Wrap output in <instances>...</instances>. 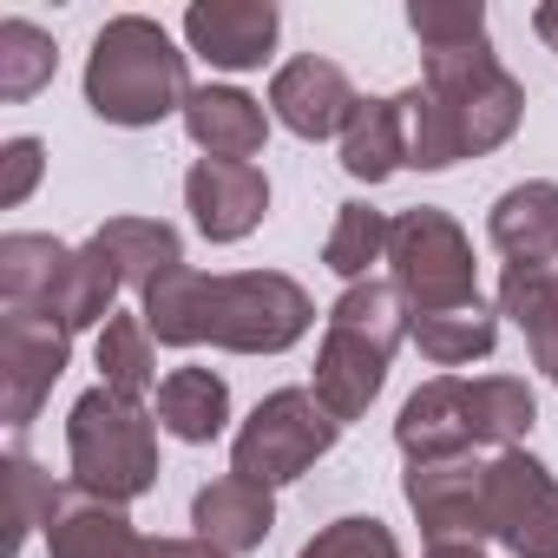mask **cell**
Masks as SVG:
<instances>
[{
  "label": "cell",
  "instance_id": "cell-20",
  "mask_svg": "<svg viewBox=\"0 0 558 558\" xmlns=\"http://www.w3.org/2000/svg\"><path fill=\"white\" fill-rule=\"evenodd\" d=\"M86 243L119 269V283L138 290V296L158 283V276H171V269L184 263V236H178L165 217H106Z\"/></svg>",
  "mask_w": 558,
  "mask_h": 558
},
{
  "label": "cell",
  "instance_id": "cell-33",
  "mask_svg": "<svg viewBox=\"0 0 558 558\" xmlns=\"http://www.w3.org/2000/svg\"><path fill=\"white\" fill-rule=\"evenodd\" d=\"M138 558H223V551L204 545V538H145Z\"/></svg>",
  "mask_w": 558,
  "mask_h": 558
},
{
  "label": "cell",
  "instance_id": "cell-34",
  "mask_svg": "<svg viewBox=\"0 0 558 558\" xmlns=\"http://www.w3.org/2000/svg\"><path fill=\"white\" fill-rule=\"evenodd\" d=\"M532 34L558 53V0H545V8H532Z\"/></svg>",
  "mask_w": 558,
  "mask_h": 558
},
{
  "label": "cell",
  "instance_id": "cell-12",
  "mask_svg": "<svg viewBox=\"0 0 558 558\" xmlns=\"http://www.w3.org/2000/svg\"><path fill=\"white\" fill-rule=\"evenodd\" d=\"M184 210H191L204 243H243L269 210V178H263V165L197 158L184 171Z\"/></svg>",
  "mask_w": 558,
  "mask_h": 558
},
{
  "label": "cell",
  "instance_id": "cell-6",
  "mask_svg": "<svg viewBox=\"0 0 558 558\" xmlns=\"http://www.w3.org/2000/svg\"><path fill=\"white\" fill-rule=\"evenodd\" d=\"M336 440H342V421L316 401V388H276L230 434V473H243V480L276 493V486L303 480L316 460H329Z\"/></svg>",
  "mask_w": 558,
  "mask_h": 558
},
{
  "label": "cell",
  "instance_id": "cell-28",
  "mask_svg": "<svg viewBox=\"0 0 558 558\" xmlns=\"http://www.w3.org/2000/svg\"><path fill=\"white\" fill-rule=\"evenodd\" d=\"M60 499H66V486H60V480L27 453V447H14V453H8V512H14V538H8V551H14V558L27 551V538H34V532H47V525H53Z\"/></svg>",
  "mask_w": 558,
  "mask_h": 558
},
{
  "label": "cell",
  "instance_id": "cell-2",
  "mask_svg": "<svg viewBox=\"0 0 558 558\" xmlns=\"http://www.w3.org/2000/svg\"><path fill=\"white\" fill-rule=\"evenodd\" d=\"M414 93V132H408V171H453L466 158L499 151L525 119V86L499 66L493 47L466 53H427Z\"/></svg>",
  "mask_w": 558,
  "mask_h": 558
},
{
  "label": "cell",
  "instance_id": "cell-16",
  "mask_svg": "<svg viewBox=\"0 0 558 558\" xmlns=\"http://www.w3.org/2000/svg\"><path fill=\"white\" fill-rule=\"evenodd\" d=\"M486 236L512 269H551L558 263V184L525 178V184L499 191L486 210Z\"/></svg>",
  "mask_w": 558,
  "mask_h": 558
},
{
  "label": "cell",
  "instance_id": "cell-26",
  "mask_svg": "<svg viewBox=\"0 0 558 558\" xmlns=\"http://www.w3.org/2000/svg\"><path fill=\"white\" fill-rule=\"evenodd\" d=\"M93 362H99V381L119 388V395H132V401H145L158 388V355H151L145 316H112L99 329V342H93Z\"/></svg>",
  "mask_w": 558,
  "mask_h": 558
},
{
  "label": "cell",
  "instance_id": "cell-8",
  "mask_svg": "<svg viewBox=\"0 0 558 558\" xmlns=\"http://www.w3.org/2000/svg\"><path fill=\"white\" fill-rule=\"evenodd\" d=\"M73 368V336L40 310H0V421L14 447L40 421L53 381Z\"/></svg>",
  "mask_w": 558,
  "mask_h": 558
},
{
  "label": "cell",
  "instance_id": "cell-30",
  "mask_svg": "<svg viewBox=\"0 0 558 558\" xmlns=\"http://www.w3.org/2000/svg\"><path fill=\"white\" fill-rule=\"evenodd\" d=\"M408 27L421 40V53H466V47H493L486 40V8L480 0H414Z\"/></svg>",
  "mask_w": 558,
  "mask_h": 558
},
{
  "label": "cell",
  "instance_id": "cell-15",
  "mask_svg": "<svg viewBox=\"0 0 558 558\" xmlns=\"http://www.w3.org/2000/svg\"><path fill=\"white\" fill-rule=\"evenodd\" d=\"M276 532V493L243 480V473H223L210 486H197L191 499V538L217 545L223 558H243V551H263V538Z\"/></svg>",
  "mask_w": 558,
  "mask_h": 558
},
{
  "label": "cell",
  "instance_id": "cell-31",
  "mask_svg": "<svg viewBox=\"0 0 558 558\" xmlns=\"http://www.w3.org/2000/svg\"><path fill=\"white\" fill-rule=\"evenodd\" d=\"M296 558H401V538L375 512H349V519H329Z\"/></svg>",
  "mask_w": 558,
  "mask_h": 558
},
{
  "label": "cell",
  "instance_id": "cell-35",
  "mask_svg": "<svg viewBox=\"0 0 558 558\" xmlns=\"http://www.w3.org/2000/svg\"><path fill=\"white\" fill-rule=\"evenodd\" d=\"M421 558H486V551L480 545H427Z\"/></svg>",
  "mask_w": 558,
  "mask_h": 558
},
{
  "label": "cell",
  "instance_id": "cell-11",
  "mask_svg": "<svg viewBox=\"0 0 558 558\" xmlns=\"http://www.w3.org/2000/svg\"><path fill=\"white\" fill-rule=\"evenodd\" d=\"M283 14L276 0H191L184 8V47L210 60L217 73H250L276 53Z\"/></svg>",
  "mask_w": 558,
  "mask_h": 558
},
{
  "label": "cell",
  "instance_id": "cell-4",
  "mask_svg": "<svg viewBox=\"0 0 558 558\" xmlns=\"http://www.w3.org/2000/svg\"><path fill=\"white\" fill-rule=\"evenodd\" d=\"M66 460H73V486L106 499V506H132L158 486V414H145V401L119 395V388H86L66 414Z\"/></svg>",
  "mask_w": 558,
  "mask_h": 558
},
{
  "label": "cell",
  "instance_id": "cell-23",
  "mask_svg": "<svg viewBox=\"0 0 558 558\" xmlns=\"http://www.w3.org/2000/svg\"><path fill=\"white\" fill-rule=\"evenodd\" d=\"M66 256H73V243H60V236L8 230L0 236V310H40L47 316Z\"/></svg>",
  "mask_w": 558,
  "mask_h": 558
},
{
  "label": "cell",
  "instance_id": "cell-32",
  "mask_svg": "<svg viewBox=\"0 0 558 558\" xmlns=\"http://www.w3.org/2000/svg\"><path fill=\"white\" fill-rule=\"evenodd\" d=\"M40 171H47V145L40 138H8V151H0V204L8 210H21L27 197H34V184H40Z\"/></svg>",
  "mask_w": 558,
  "mask_h": 558
},
{
  "label": "cell",
  "instance_id": "cell-18",
  "mask_svg": "<svg viewBox=\"0 0 558 558\" xmlns=\"http://www.w3.org/2000/svg\"><path fill=\"white\" fill-rule=\"evenodd\" d=\"M408 132H414V93H388V99H362L342 145V171L355 184H388L395 171H408Z\"/></svg>",
  "mask_w": 558,
  "mask_h": 558
},
{
  "label": "cell",
  "instance_id": "cell-14",
  "mask_svg": "<svg viewBox=\"0 0 558 558\" xmlns=\"http://www.w3.org/2000/svg\"><path fill=\"white\" fill-rule=\"evenodd\" d=\"M388 362H395V355H388L381 342H368V336L329 323V329H323V349H316L310 388H316V401L349 427V421H362V414L375 408V395H381V381H388Z\"/></svg>",
  "mask_w": 558,
  "mask_h": 558
},
{
  "label": "cell",
  "instance_id": "cell-29",
  "mask_svg": "<svg viewBox=\"0 0 558 558\" xmlns=\"http://www.w3.org/2000/svg\"><path fill=\"white\" fill-rule=\"evenodd\" d=\"M60 53H53V34L34 27V21H0V99L21 106L34 99L47 80H53Z\"/></svg>",
  "mask_w": 558,
  "mask_h": 558
},
{
  "label": "cell",
  "instance_id": "cell-1",
  "mask_svg": "<svg viewBox=\"0 0 558 558\" xmlns=\"http://www.w3.org/2000/svg\"><path fill=\"white\" fill-rule=\"evenodd\" d=\"M151 342L165 349H223V355H283L316 329V303L283 269H230L204 276L178 263L138 296Z\"/></svg>",
  "mask_w": 558,
  "mask_h": 558
},
{
  "label": "cell",
  "instance_id": "cell-9",
  "mask_svg": "<svg viewBox=\"0 0 558 558\" xmlns=\"http://www.w3.org/2000/svg\"><path fill=\"white\" fill-rule=\"evenodd\" d=\"M401 499L427 545H486V460H421L401 473Z\"/></svg>",
  "mask_w": 558,
  "mask_h": 558
},
{
  "label": "cell",
  "instance_id": "cell-22",
  "mask_svg": "<svg viewBox=\"0 0 558 558\" xmlns=\"http://www.w3.org/2000/svg\"><path fill=\"white\" fill-rule=\"evenodd\" d=\"M499 316L519 323L532 368L558 388V269H499Z\"/></svg>",
  "mask_w": 558,
  "mask_h": 558
},
{
  "label": "cell",
  "instance_id": "cell-21",
  "mask_svg": "<svg viewBox=\"0 0 558 558\" xmlns=\"http://www.w3.org/2000/svg\"><path fill=\"white\" fill-rule=\"evenodd\" d=\"M158 427L184 447H210L230 427V381L217 368H171L158 381Z\"/></svg>",
  "mask_w": 558,
  "mask_h": 558
},
{
  "label": "cell",
  "instance_id": "cell-10",
  "mask_svg": "<svg viewBox=\"0 0 558 558\" xmlns=\"http://www.w3.org/2000/svg\"><path fill=\"white\" fill-rule=\"evenodd\" d=\"M355 106H362L355 80L336 60H323V53H296V60L276 66V80H269V119L283 132H296V138H310V145L342 138Z\"/></svg>",
  "mask_w": 558,
  "mask_h": 558
},
{
  "label": "cell",
  "instance_id": "cell-27",
  "mask_svg": "<svg viewBox=\"0 0 558 558\" xmlns=\"http://www.w3.org/2000/svg\"><path fill=\"white\" fill-rule=\"evenodd\" d=\"M388 210L375 204H342L336 223H329V243H323V263L342 276V283H368V269L388 263Z\"/></svg>",
  "mask_w": 558,
  "mask_h": 558
},
{
  "label": "cell",
  "instance_id": "cell-7",
  "mask_svg": "<svg viewBox=\"0 0 558 558\" xmlns=\"http://www.w3.org/2000/svg\"><path fill=\"white\" fill-rule=\"evenodd\" d=\"M486 538L512 558H558V473L506 447L486 460Z\"/></svg>",
  "mask_w": 558,
  "mask_h": 558
},
{
  "label": "cell",
  "instance_id": "cell-13",
  "mask_svg": "<svg viewBox=\"0 0 558 558\" xmlns=\"http://www.w3.org/2000/svg\"><path fill=\"white\" fill-rule=\"evenodd\" d=\"M395 447L408 453V466L473 453V447H480V434H473L466 375H434V381H421V388L401 401V414H395Z\"/></svg>",
  "mask_w": 558,
  "mask_h": 558
},
{
  "label": "cell",
  "instance_id": "cell-3",
  "mask_svg": "<svg viewBox=\"0 0 558 558\" xmlns=\"http://www.w3.org/2000/svg\"><path fill=\"white\" fill-rule=\"evenodd\" d=\"M191 93H197L191 86V53H178V40L151 14H112L93 34V53H86L93 119H106L119 132H145V125H165L171 112L184 119Z\"/></svg>",
  "mask_w": 558,
  "mask_h": 558
},
{
  "label": "cell",
  "instance_id": "cell-24",
  "mask_svg": "<svg viewBox=\"0 0 558 558\" xmlns=\"http://www.w3.org/2000/svg\"><path fill=\"white\" fill-rule=\"evenodd\" d=\"M119 269L93 250V243H80L73 256H66V269H60V290H53V303H47V316L66 329V336H80V329H106L119 310Z\"/></svg>",
  "mask_w": 558,
  "mask_h": 558
},
{
  "label": "cell",
  "instance_id": "cell-19",
  "mask_svg": "<svg viewBox=\"0 0 558 558\" xmlns=\"http://www.w3.org/2000/svg\"><path fill=\"white\" fill-rule=\"evenodd\" d=\"M145 532L132 525L125 506H106L80 486H66L53 525H47V558H138Z\"/></svg>",
  "mask_w": 558,
  "mask_h": 558
},
{
  "label": "cell",
  "instance_id": "cell-5",
  "mask_svg": "<svg viewBox=\"0 0 558 558\" xmlns=\"http://www.w3.org/2000/svg\"><path fill=\"white\" fill-rule=\"evenodd\" d=\"M388 283L401 290L408 316H434V310L480 303L473 243H466V230L440 204L395 210V223H388Z\"/></svg>",
  "mask_w": 558,
  "mask_h": 558
},
{
  "label": "cell",
  "instance_id": "cell-17",
  "mask_svg": "<svg viewBox=\"0 0 558 558\" xmlns=\"http://www.w3.org/2000/svg\"><path fill=\"white\" fill-rule=\"evenodd\" d=\"M184 132L204 158H230V165H250L263 145H269V112L263 99H250L243 86H197L184 99Z\"/></svg>",
  "mask_w": 558,
  "mask_h": 558
},
{
  "label": "cell",
  "instance_id": "cell-25",
  "mask_svg": "<svg viewBox=\"0 0 558 558\" xmlns=\"http://www.w3.org/2000/svg\"><path fill=\"white\" fill-rule=\"evenodd\" d=\"M408 342H414L434 368H466V362H486V355L499 349V310L466 303V310H434V316H414Z\"/></svg>",
  "mask_w": 558,
  "mask_h": 558
}]
</instances>
